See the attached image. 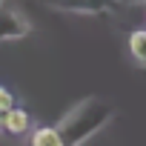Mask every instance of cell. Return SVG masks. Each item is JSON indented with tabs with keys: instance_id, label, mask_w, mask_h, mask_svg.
Instances as JSON below:
<instances>
[{
	"instance_id": "obj_4",
	"label": "cell",
	"mask_w": 146,
	"mask_h": 146,
	"mask_svg": "<svg viewBox=\"0 0 146 146\" xmlns=\"http://www.w3.org/2000/svg\"><path fill=\"white\" fill-rule=\"evenodd\" d=\"M3 129L6 135H15V137H23V135H29L32 132V117H29V112L26 109H20V106H15L6 117H3Z\"/></svg>"
},
{
	"instance_id": "obj_3",
	"label": "cell",
	"mask_w": 146,
	"mask_h": 146,
	"mask_svg": "<svg viewBox=\"0 0 146 146\" xmlns=\"http://www.w3.org/2000/svg\"><path fill=\"white\" fill-rule=\"evenodd\" d=\"M57 12H78V15H106L115 9V0H43Z\"/></svg>"
},
{
	"instance_id": "obj_2",
	"label": "cell",
	"mask_w": 146,
	"mask_h": 146,
	"mask_svg": "<svg viewBox=\"0 0 146 146\" xmlns=\"http://www.w3.org/2000/svg\"><path fill=\"white\" fill-rule=\"evenodd\" d=\"M32 35V20L15 9V6H6L0 3V43H12V40H23Z\"/></svg>"
},
{
	"instance_id": "obj_8",
	"label": "cell",
	"mask_w": 146,
	"mask_h": 146,
	"mask_svg": "<svg viewBox=\"0 0 146 146\" xmlns=\"http://www.w3.org/2000/svg\"><path fill=\"white\" fill-rule=\"evenodd\" d=\"M146 0H115V6H143Z\"/></svg>"
},
{
	"instance_id": "obj_1",
	"label": "cell",
	"mask_w": 146,
	"mask_h": 146,
	"mask_svg": "<svg viewBox=\"0 0 146 146\" xmlns=\"http://www.w3.org/2000/svg\"><path fill=\"white\" fill-rule=\"evenodd\" d=\"M115 106L109 100L100 98H83L80 103H75L69 112H63V117L54 123V129L60 132L63 146H83L89 143L98 132H103L112 120H115Z\"/></svg>"
},
{
	"instance_id": "obj_9",
	"label": "cell",
	"mask_w": 146,
	"mask_h": 146,
	"mask_svg": "<svg viewBox=\"0 0 146 146\" xmlns=\"http://www.w3.org/2000/svg\"><path fill=\"white\" fill-rule=\"evenodd\" d=\"M0 3H6V0H0Z\"/></svg>"
},
{
	"instance_id": "obj_6",
	"label": "cell",
	"mask_w": 146,
	"mask_h": 146,
	"mask_svg": "<svg viewBox=\"0 0 146 146\" xmlns=\"http://www.w3.org/2000/svg\"><path fill=\"white\" fill-rule=\"evenodd\" d=\"M29 143L32 146H63L60 132L54 126H37V129H32V140Z\"/></svg>"
},
{
	"instance_id": "obj_5",
	"label": "cell",
	"mask_w": 146,
	"mask_h": 146,
	"mask_svg": "<svg viewBox=\"0 0 146 146\" xmlns=\"http://www.w3.org/2000/svg\"><path fill=\"white\" fill-rule=\"evenodd\" d=\"M129 54L137 66H146V29H135L129 35Z\"/></svg>"
},
{
	"instance_id": "obj_7",
	"label": "cell",
	"mask_w": 146,
	"mask_h": 146,
	"mask_svg": "<svg viewBox=\"0 0 146 146\" xmlns=\"http://www.w3.org/2000/svg\"><path fill=\"white\" fill-rule=\"evenodd\" d=\"M15 109V92L6 89V86H0V126H3V117Z\"/></svg>"
}]
</instances>
